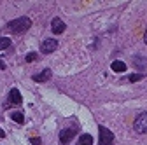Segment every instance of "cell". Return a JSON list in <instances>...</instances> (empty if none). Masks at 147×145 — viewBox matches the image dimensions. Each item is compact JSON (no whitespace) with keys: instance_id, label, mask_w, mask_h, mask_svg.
Segmentation results:
<instances>
[{"instance_id":"10","label":"cell","mask_w":147,"mask_h":145,"mask_svg":"<svg viewBox=\"0 0 147 145\" xmlns=\"http://www.w3.org/2000/svg\"><path fill=\"white\" fill-rule=\"evenodd\" d=\"M11 119L16 121L18 124H23V122H25V115H23L21 112H12V114H11Z\"/></svg>"},{"instance_id":"18","label":"cell","mask_w":147,"mask_h":145,"mask_svg":"<svg viewBox=\"0 0 147 145\" xmlns=\"http://www.w3.org/2000/svg\"><path fill=\"white\" fill-rule=\"evenodd\" d=\"M144 42L147 44V30H145V33H144Z\"/></svg>"},{"instance_id":"15","label":"cell","mask_w":147,"mask_h":145,"mask_svg":"<svg viewBox=\"0 0 147 145\" xmlns=\"http://www.w3.org/2000/svg\"><path fill=\"white\" fill-rule=\"evenodd\" d=\"M0 70H5V63H4V60H2V56H0Z\"/></svg>"},{"instance_id":"5","label":"cell","mask_w":147,"mask_h":145,"mask_svg":"<svg viewBox=\"0 0 147 145\" xmlns=\"http://www.w3.org/2000/svg\"><path fill=\"white\" fill-rule=\"evenodd\" d=\"M77 135V130L76 128H67V130H61V133H60V140H61V143H68L74 136Z\"/></svg>"},{"instance_id":"12","label":"cell","mask_w":147,"mask_h":145,"mask_svg":"<svg viewBox=\"0 0 147 145\" xmlns=\"http://www.w3.org/2000/svg\"><path fill=\"white\" fill-rule=\"evenodd\" d=\"M7 47H11V39L0 37V51H4V49H7Z\"/></svg>"},{"instance_id":"4","label":"cell","mask_w":147,"mask_h":145,"mask_svg":"<svg viewBox=\"0 0 147 145\" xmlns=\"http://www.w3.org/2000/svg\"><path fill=\"white\" fill-rule=\"evenodd\" d=\"M56 49H58V40H56V39H46V40L40 44V52H46V54L54 52Z\"/></svg>"},{"instance_id":"16","label":"cell","mask_w":147,"mask_h":145,"mask_svg":"<svg viewBox=\"0 0 147 145\" xmlns=\"http://www.w3.org/2000/svg\"><path fill=\"white\" fill-rule=\"evenodd\" d=\"M32 143H33V145H40V140H39V138H32Z\"/></svg>"},{"instance_id":"11","label":"cell","mask_w":147,"mask_h":145,"mask_svg":"<svg viewBox=\"0 0 147 145\" xmlns=\"http://www.w3.org/2000/svg\"><path fill=\"white\" fill-rule=\"evenodd\" d=\"M112 70H114V72H124V70H126V65H124L123 61H114V63H112Z\"/></svg>"},{"instance_id":"9","label":"cell","mask_w":147,"mask_h":145,"mask_svg":"<svg viewBox=\"0 0 147 145\" xmlns=\"http://www.w3.org/2000/svg\"><path fill=\"white\" fill-rule=\"evenodd\" d=\"M77 145H93V136H91V135H88V133L81 135V136H79V142H77Z\"/></svg>"},{"instance_id":"7","label":"cell","mask_w":147,"mask_h":145,"mask_svg":"<svg viewBox=\"0 0 147 145\" xmlns=\"http://www.w3.org/2000/svg\"><path fill=\"white\" fill-rule=\"evenodd\" d=\"M20 103H21V93L16 87H12L9 93V105H20Z\"/></svg>"},{"instance_id":"14","label":"cell","mask_w":147,"mask_h":145,"mask_svg":"<svg viewBox=\"0 0 147 145\" xmlns=\"http://www.w3.org/2000/svg\"><path fill=\"white\" fill-rule=\"evenodd\" d=\"M33 60H37V54H35V52L26 54V61H28V63H30V61H33Z\"/></svg>"},{"instance_id":"2","label":"cell","mask_w":147,"mask_h":145,"mask_svg":"<svg viewBox=\"0 0 147 145\" xmlns=\"http://www.w3.org/2000/svg\"><path fill=\"white\" fill-rule=\"evenodd\" d=\"M133 130L140 135L147 133V112H142L137 115V119L133 121Z\"/></svg>"},{"instance_id":"3","label":"cell","mask_w":147,"mask_h":145,"mask_svg":"<svg viewBox=\"0 0 147 145\" xmlns=\"http://www.w3.org/2000/svg\"><path fill=\"white\" fill-rule=\"evenodd\" d=\"M98 131H100V143L98 145H112L114 143V135L109 128L105 126H98Z\"/></svg>"},{"instance_id":"13","label":"cell","mask_w":147,"mask_h":145,"mask_svg":"<svg viewBox=\"0 0 147 145\" xmlns=\"http://www.w3.org/2000/svg\"><path fill=\"white\" fill-rule=\"evenodd\" d=\"M140 79H144V74H131L130 77H128V81H130V82H137Z\"/></svg>"},{"instance_id":"8","label":"cell","mask_w":147,"mask_h":145,"mask_svg":"<svg viewBox=\"0 0 147 145\" xmlns=\"http://www.w3.org/2000/svg\"><path fill=\"white\" fill-rule=\"evenodd\" d=\"M49 77H51V70L46 68V70L40 72V74H35L33 75V81L35 82H46V81H49Z\"/></svg>"},{"instance_id":"1","label":"cell","mask_w":147,"mask_h":145,"mask_svg":"<svg viewBox=\"0 0 147 145\" xmlns=\"http://www.w3.org/2000/svg\"><path fill=\"white\" fill-rule=\"evenodd\" d=\"M30 26H32V19L26 16L18 17V19H12L11 23H7V30L11 33H25Z\"/></svg>"},{"instance_id":"6","label":"cell","mask_w":147,"mask_h":145,"mask_svg":"<svg viewBox=\"0 0 147 145\" xmlns=\"http://www.w3.org/2000/svg\"><path fill=\"white\" fill-rule=\"evenodd\" d=\"M65 28H67V25L63 23V19H60V17H54V19H53V23H51V30H53V33H54V35L63 33V32H65Z\"/></svg>"},{"instance_id":"17","label":"cell","mask_w":147,"mask_h":145,"mask_svg":"<svg viewBox=\"0 0 147 145\" xmlns=\"http://www.w3.org/2000/svg\"><path fill=\"white\" fill-rule=\"evenodd\" d=\"M0 138H5V133H4V130H0Z\"/></svg>"}]
</instances>
